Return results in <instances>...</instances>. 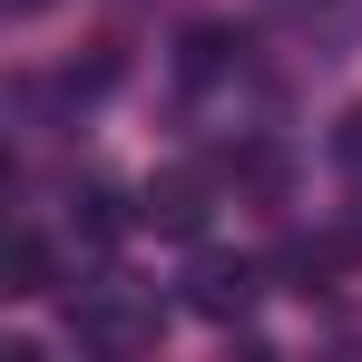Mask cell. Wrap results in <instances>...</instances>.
I'll list each match as a JSON object with an SVG mask.
<instances>
[{
  "mask_svg": "<svg viewBox=\"0 0 362 362\" xmlns=\"http://www.w3.org/2000/svg\"><path fill=\"white\" fill-rule=\"evenodd\" d=\"M69 333H78V353L127 362V353H147V343H157V303L137 294V284H88V294L69 303Z\"/></svg>",
  "mask_w": 362,
  "mask_h": 362,
  "instance_id": "1",
  "label": "cell"
},
{
  "mask_svg": "<svg viewBox=\"0 0 362 362\" xmlns=\"http://www.w3.org/2000/svg\"><path fill=\"white\" fill-rule=\"evenodd\" d=\"M255 294H264L255 264H196V274H186V313H206V323H245Z\"/></svg>",
  "mask_w": 362,
  "mask_h": 362,
  "instance_id": "2",
  "label": "cell"
},
{
  "mask_svg": "<svg viewBox=\"0 0 362 362\" xmlns=\"http://www.w3.org/2000/svg\"><path fill=\"white\" fill-rule=\"evenodd\" d=\"M137 216H147L157 235H196V226H206V177H196V167H167V177L147 186Z\"/></svg>",
  "mask_w": 362,
  "mask_h": 362,
  "instance_id": "3",
  "label": "cell"
},
{
  "mask_svg": "<svg viewBox=\"0 0 362 362\" xmlns=\"http://www.w3.org/2000/svg\"><path fill=\"white\" fill-rule=\"evenodd\" d=\"M0 294H49V245L40 235H10V284Z\"/></svg>",
  "mask_w": 362,
  "mask_h": 362,
  "instance_id": "4",
  "label": "cell"
},
{
  "mask_svg": "<svg viewBox=\"0 0 362 362\" xmlns=\"http://www.w3.org/2000/svg\"><path fill=\"white\" fill-rule=\"evenodd\" d=\"M235 59V30H186V78H216Z\"/></svg>",
  "mask_w": 362,
  "mask_h": 362,
  "instance_id": "5",
  "label": "cell"
},
{
  "mask_svg": "<svg viewBox=\"0 0 362 362\" xmlns=\"http://www.w3.org/2000/svg\"><path fill=\"white\" fill-rule=\"evenodd\" d=\"M118 226H127L118 196H88V206H78V235H88V245H118Z\"/></svg>",
  "mask_w": 362,
  "mask_h": 362,
  "instance_id": "6",
  "label": "cell"
},
{
  "mask_svg": "<svg viewBox=\"0 0 362 362\" xmlns=\"http://www.w3.org/2000/svg\"><path fill=\"white\" fill-rule=\"evenodd\" d=\"M10 10H49V0H10Z\"/></svg>",
  "mask_w": 362,
  "mask_h": 362,
  "instance_id": "7",
  "label": "cell"
}]
</instances>
